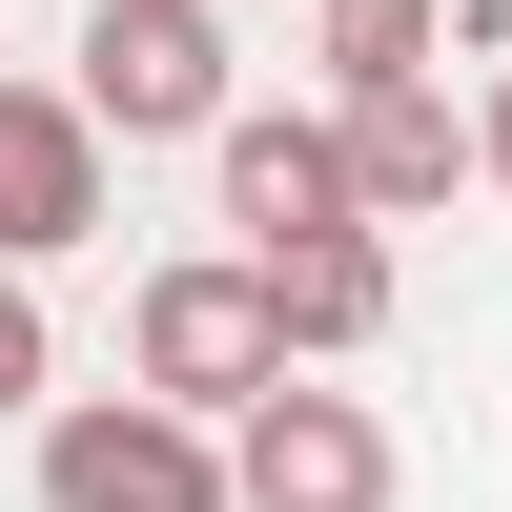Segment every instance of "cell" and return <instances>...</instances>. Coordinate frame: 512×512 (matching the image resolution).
Returning <instances> with one entry per match:
<instances>
[{
	"label": "cell",
	"instance_id": "1",
	"mask_svg": "<svg viewBox=\"0 0 512 512\" xmlns=\"http://www.w3.org/2000/svg\"><path fill=\"white\" fill-rule=\"evenodd\" d=\"M41 512H246V451L185 390H62L41 410Z\"/></svg>",
	"mask_w": 512,
	"mask_h": 512
},
{
	"label": "cell",
	"instance_id": "2",
	"mask_svg": "<svg viewBox=\"0 0 512 512\" xmlns=\"http://www.w3.org/2000/svg\"><path fill=\"white\" fill-rule=\"evenodd\" d=\"M123 369L144 390H185V410H267L287 369V287H267V246H185V267H144V308H123Z\"/></svg>",
	"mask_w": 512,
	"mask_h": 512
},
{
	"label": "cell",
	"instance_id": "3",
	"mask_svg": "<svg viewBox=\"0 0 512 512\" xmlns=\"http://www.w3.org/2000/svg\"><path fill=\"white\" fill-rule=\"evenodd\" d=\"M62 82L123 123V144H205V123L246 103V82H226V21H205V0H82V62H62Z\"/></svg>",
	"mask_w": 512,
	"mask_h": 512
},
{
	"label": "cell",
	"instance_id": "4",
	"mask_svg": "<svg viewBox=\"0 0 512 512\" xmlns=\"http://www.w3.org/2000/svg\"><path fill=\"white\" fill-rule=\"evenodd\" d=\"M205 185H226V226H246V246L390 226V205H369V164H349V103H226V123H205Z\"/></svg>",
	"mask_w": 512,
	"mask_h": 512
},
{
	"label": "cell",
	"instance_id": "5",
	"mask_svg": "<svg viewBox=\"0 0 512 512\" xmlns=\"http://www.w3.org/2000/svg\"><path fill=\"white\" fill-rule=\"evenodd\" d=\"M103 185H123V123L82 82H0V267L103 246Z\"/></svg>",
	"mask_w": 512,
	"mask_h": 512
},
{
	"label": "cell",
	"instance_id": "6",
	"mask_svg": "<svg viewBox=\"0 0 512 512\" xmlns=\"http://www.w3.org/2000/svg\"><path fill=\"white\" fill-rule=\"evenodd\" d=\"M226 451H246V512H390L410 472H390V410L369 390H308L287 369L267 410H226Z\"/></svg>",
	"mask_w": 512,
	"mask_h": 512
},
{
	"label": "cell",
	"instance_id": "7",
	"mask_svg": "<svg viewBox=\"0 0 512 512\" xmlns=\"http://www.w3.org/2000/svg\"><path fill=\"white\" fill-rule=\"evenodd\" d=\"M328 103H349V164H369V205H390V226H431L451 185H492V144H472V103H451L431 62H410V82H328Z\"/></svg>",
	"mask_w": 512,
	"mask_h": 512
},
{
	"label": "cell",
	"instance_id": "8",
	"mask_svg": "<svg viewBox=\"0 0 512 512\" xmlns=\"http://www.w3.org/2000/svg\"><path fill=\"white\" fill-rule=\"evenodd\" d=\"M267 287H287V349H308V369L390 349V226H308V246H267Z\"/></svg>",
	"mask_w": 512,
	"mask_h": 512
},
{
	"label": "cell",
	"instance_id": "9",
	"mask_svg": "<svg viewBox=\"0 0 512 512\" xmlns=\"http://www.w3.org/2000/svg\"><path fill=\"white\" fill-rule=\"evenodd\" d=\"M308 41H328V82H410V62H451V0H308Z\"/></svg>",
	"mask_w": 512,
	"mask_h": 512
},
{
	"label": "cell",
	"instance_id": "10",
	"mask_svg": "<svg viewBox=\"0 0 512 512\" xmlns=\"http://www.w3.org/2000/svg\"><path fill=\"white\" fill-rule=\"evenodd\" d=\"M0 410H62V328H41V267H0Z\"/></svg>",
	"mask_w": 512,
	"mask_h": 512
},
{
	"label": "cell",
	"instance_id": "11",
	"mask_svg": "<svg viewBox=\"0 0 512 512\" xmlns=\"http://www.w3.org/2000/svg\"><path fill=\"white\" fill-rule=\"evenodd\" d=\"M472 144H492V185H512V62H492V103H472Z\"/></svg>",
	"mask_w": 512,
	"mask_h": 512
}]
</instances>
